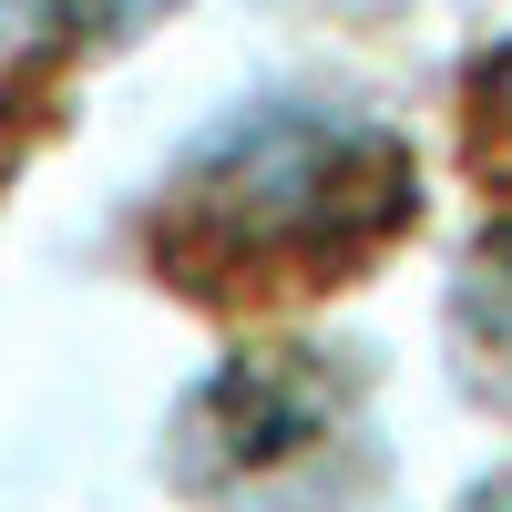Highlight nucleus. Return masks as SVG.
Returning a JSON list of instances; mask_svg holds the SVG:
<instances>
[{"instance_id": "1", "label": "nucleus", "mask_w": 512, "mask_h": 512, "mask_svg": "<svg viewBox=\"0 0 512 512\" xmlns=\"http://www.w3.org/2000/svg\"><path fill=\"white\" fill-rule=\"evenodd\" d=\"M410 226H420V164L390 123L277 103L175 164V185L144 216V256L195 308L267 318L359 287Z\"/></svg>"}, {"instance_id": "2", "label": "nucleus", "mask_w": 512, "mask_h": 512, "mask_svg": "<svg viewBox=\"0 0 512 512\" xmlns=\"http://www.w3.org/2000/svg\"><path fill=\"white\" fill-rule=\"evenodd\" d=\"M461 164L492 205H512V41H492L461 82Z\"/></svg>"}, {"instance_id": "3", "label": "nucleus", "mask_w": 512, "mask_h": 512, "mask_svg": "<svg viewBox=\"0 0 512 512\" xmlns=\"http://www.w3.org/2000/svg\"><path fill=\"white\" fill-rule=\"evenodd\" d=\"M461 338H472V359L492 369V390H512V226L472 256V277H461Z\"/></svg>"}, {"instance_id": "4", "label": "nucleus", "mask_w": 512, "mask_h": 512, "mask_svg": "<svg viewBox=\"0 0 512 512\" xmlns=\"http://www.w3.org/2000/svg\"><path fill=\"white\" fill-rule=\"evenodd\" d=\"M31 134H41V93H31V82H0V195H11Z\"/></svg>"}, {"instance_id": "5", "label": "nucleus", "mask_w": 512, "mask_h": 512, "mask_svg": "<svg viewBox=\"0 0 512 512\" xmlns=\"http://www.w3.org/2000/svg\"><path fill=\"white\" fill-rule=\"evenodd\" d=\"M41 11H52L62 41H113V21H134L144 0H41Z\"/></svg>"}, {"instance_id": "6", "label": "nucleus", "mask_w": 512, "mask_h": 512, "mask_svg": "<svg viewBox=\"0 0 512 512\" xmlns=\"http://www.w3.org/2000/svg\"><path fill=\"white\" fill-rule=\"evenodd\" d=\"M482 512H512V482H492V492H482Z\"/></svg>"}]
</instances>
